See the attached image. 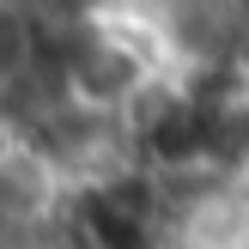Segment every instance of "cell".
Instances as JSON below:
<instances>
[{"mask_svg": "<svg viewBox=\"0 0 249 249\" xmlns=\"http://www.w3.org/2000/svg\"><path fill=\"white\" fill-rule=\"evenodd\" d=\"M12 219V189H6V177H0V225Z\"/></svg>", "mask_w": 249, "mask_h": 249, "instance_id": "6da1fadb", "label": "cell"}]
</instances>
